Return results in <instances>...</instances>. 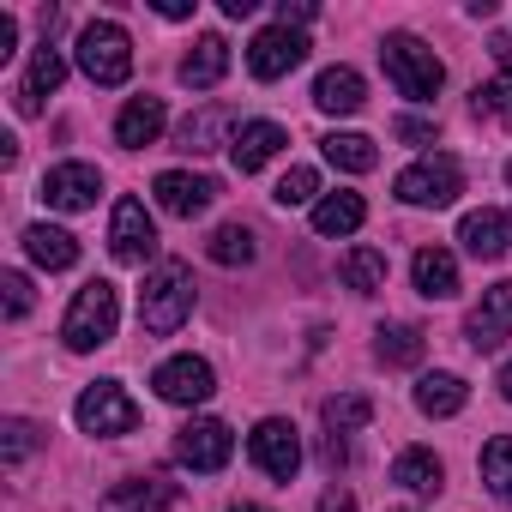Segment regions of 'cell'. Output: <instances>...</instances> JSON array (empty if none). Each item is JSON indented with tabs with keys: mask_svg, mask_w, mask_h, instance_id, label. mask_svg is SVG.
<instances>
[{
	"mask_svg": "<svg viewBox=\"0 0 512 512\" xmlns=\"http://www.w3.org/2000/svg\"><path fill=\"white\" fill-rule=\"evenodd\" d=\"M193 272L181 260H157L145 272V290H139V326L151 338H175L187 320H193Z\"/></svg>",
	"mask_w": 512,
	"mask_h": 512,
	"instance_id": "6da1fadb",
	"label": "cell"
},
{
	"mask_svg": "<svg viewBox=\"0 0 512 512\" xmlns=\"http://www.w3.org/2000/svg\"><path fill=\"white\" fill-rule=\"evenodd\" d=\"M380 61H386L392 91H398V97H410V103H434V97H440V85H446L440 55H434L422 37H410V31H392V37L380 43Z\"/></svg>",
	"mask_w": 512,
	"mask_h": 512,
	"instance_id": "7a4b0ae2",
	"label": "cell"
},
{
	"mask_svg": "<svg viewBox=\"0 0 512 512\" xmlns=\"http://www.w3.org/2000/svg\"><path fill=\"white\" fill-rule=\"evenodd\" d=\"M115 326H121V290H115L109 278H91V284L73 296V308H67V320H61V338H67L73 356H91V350H103V344L115 338Z\"/></svg>",
	"mask_w": 512,
	"mask_h": 512,
	"instance_id": "3957f363",
	"label": "cell"
},
{
	"mask_svg": "<svg viewBox=\"0 0 512 512\" xmlns=\"http://www.w3.org/2000/svg\"><path fill=\"white\" fill-rule=\"evenodd\" d=\"M392 193H398L404 205H428V211H446V205L464 193V163H458V157H446V151H428V157H416L410 169H398Z\"/></svg>",
	"mask_w": 512,
	"mask_h": 512,
	"instance_id": "277c9868",
	"label": "cell"
},
{
	"mask_svg": "<svg viewBox=\"0 0 512 512\" xmlns=\"http://www.w3.org/2000/svg\"><path fill=\"white\" fill-rule=\"evenodd\" d=\"M79 67H85L91 85H127V73H133V37L115 19H91L79 31Z\"/></svg>",
	"mask_w": 512,
	"mask_h": 512,
	"instance_id": "5b68a950",
	"label": "cell"
},
{
	"mask_svg": "<svg viewBox=\"0 0 512 512\" xmlns=\"http://www.w3.org/2000/svg\"><path fill=\"white\" fill-rule=\"evenodd\" d=\"M73 422L85 434H97V440H115V434H133L139 428V404L127 398L121 380H91L79 392V404H73Z\"/></svg>",
	"mask_w": 512,
	"mask_h": 512,
	"instance_id": "8992f818",
	"label": "cell"
},
{
	"mask_svg": "<svg viewBox=\"0 0 512 512\" xmlns=\"http://www.w3.org/2000/svg\"><path fill=\"white\" fill-rule=\"evenodd\" d=\"M247 458L260 464L272 482H296V470H302V434H296V422L290 416H266L260 428L247 434Z\"/></svg>",
	"mask_w": 512,
	"mask_h": 512,
	"instance_id": "52a82bcc",
	"label": "cell"
},
{
	"mask_svg": "<svg viewBox=\"0 0 512 512\" xmlns=\"http://www.w3.org/2000/svg\"><path fill=\"white\" fill-rule=\"evenodd\" d=\"M109 253L121 266H151L157 260V223L145 211V199H115V217H109Z\"/></svg>",
	"mask_w": 512,
	"mask_h": 512,
	"instance_id": "ba28073f",
	"label": "cell"
},
{
	"mask_svg": "<svg viewBox=\"0 0 512 512\" xmlns=\"http://www.w3.org/2000/svg\"><path fill=\"white\" fill-rule=\"evenodd\" d=\"M229 458H235V434H229V422H217V416H193V422L175 434V464H187V470H199V476L223 470Z\"/></svg>",
	"mask_w": 512,
	"mask_h": 512,
	"instance_id": "9c48e42d",
	"label": "cell"
},
{
	"mask_svg": "<svg viewBox=\"0 0 512 512\" xmlns=\"http://www.w3.org/2000/svg\"><path fill=\"white\" fill-rule=\"evenodd\" d=\"M302 61H308V37L290 31V25H266L260 37L247 43V73H253V79H266V85L284 79V73H296Z\"/></svg>",
	"mask_w": 512,
	"mask_h": 512,
	"instance_id": "30bf717a",
	"label": "cell"
},
{
	"mask_svg": "<svg viewBox=\"0 0 512 512\" xmlns=\"http://www.w3.org/2000/svg\"><path fill=\"white\" fill-rule=\"evenodd\" d=\"M151 386H157V398H163V404L193 410V404H205V398L217 392V374H211V362H205V356H169V362H157Z\"/></svg>",
	"mask_w": 512,
	"mask_h": 512,
	"instance_id": "8fae6325",
	"label": "cell"
},
{
	"mask_svg": "<svg viewBox=\"0 0 512 512\" xmlns=\"http://www.w3.org/2000/svg\"><path fill=\"white\" fill-rule=\"evenodd\" d=\"M97 193H103V169L97 163H55L43 175V187H37V199L49 211H91Z\"/></svg>",
	"mask_w": 512,
	"mask_h": 512,
	"instance_id": "7c38bea8",
	"label": "cell"
},
{
	"mask_svg": "<svg viewBox=\"0 0 512 512\" xmlns=\"http://www.w3.org/2000/svg\"><path fill=\"white\" fill-rule=\"evenodd\" d=\"M151 193H157V205L169 211V217H205L211 211V199L223 193L217 187V175H193V169H163L157 181H151Z\"/></svg>",
	"mask_w": 512,
	"mask_h": 512,
	"instance_id": "4fadbf2b",
	"label": "cell"
},
{
	"mask_svg": "<svg viewBox=\"0 0 512 512\" xmlns=\"http://www.w3.org/2000/svg\"><path fill=\"white\" fill-rule=\"evenodd\" d=\"M464 338H470V350H482V356L512 338V278L482 290V302H476L470 320H464Z\"/></svg>",
	"mask_w": 512,
	"mask_h": 512,
	"instance_id": "5bb4252c",
	"label": "cell"
},
{
	"mask_svg": "<svg viewBox=\"0 0 512 512\" xmlns=\"http://www.w3.org/2000/svg\"><path fill=\"white\" fill-rule=\"evenodd\" d=\"M284 145H290V133H284L278 121H241V127H235V139H229V157H235V169H241V175H260Z\"/></svg>",
	"mask_w": 512,
	"mask_h": 512,
	"instance_id": "9a60e30c",
	"label": "cell"
},
{
	"mask_svg": "<svg viewBox=\"0 0 512 512\" xmlns=\"http://www.w3.org/2000/svg\"><path fill=\"white\" fill-rule=\"evenodd\" d=\"M458 241L470 260H506L512 253V211H470L458 223Z\"/></svg>",
	"mask_w": 512,
	"mask_h": 512,
	"instance_id": "2e32d148",
	"label": "cell"
},
{
	"mask_svg": "<svg viewBox=\"0 0 512 512\" xmlns=\"http://www.w3.org/2000/svg\"><path fill=\"white\" fill-rule=\"evenodd\" d=\"M229 127H235V109H229V103H205L199 115H187V121L175 127V151L205 157V151L229 145Z\"/></svg>",
	"mask_w": 512,
	"mask_h": 512,
	"instance_id": "e0dca14e",
	"label": "cell"
},
{
	"mask_svg": "<svg viewBox=\"0 0 512 512\" xmlns=\"http://www.w3.org/2000/svg\"><path fill=\"white\" fill-rule=\"evenodd\" d=\"M163 127H169L163 97H127V109L115 115V145L145 151V145H157V133H163Z\"/></svg>",
	"mask_w": 512,
	"mask_h": 512,
	"instance_id": "ac0fdd59",
	"label": "cell"
},
{
	"mask_svg": "<svg viewBox=\"0 0 512 512\" xmlns=\"http://www.w3.org/2000/svg\"><path fill=\"white\" fill-rule=\"evenodd\" d=\"M61 79H67V61H61V49H55V43H43V49L31 55L25 85H19V115H43V97H55V91H61Z\"/></svg>",
	"mask_w": 512,
	"mask_h": 512,
	"instance_id": "d6986e66",
	"label": "cell"
},
{
	"mask_svg": "<svg viewBox=\"0 0 512 512\" xmlns=\"http://www.w3.org/2000/svg\"><path fill=\"white\" fill-rule=\"evenodd\" d=\"M362 103H368V85H362L356 67H326V73L314 79V109H326V115H356Z\"/></svg>",
	"mask_w": 512,
	"mask_h": 512,
	"instance_id": "ffe728a7",
	"label": "cell"
},
{
	"mask_svg": "<svg viewBox=\"0 0 512 512\" xmlns=\"http://www.w3.org/2000/svg\"><path fill=\"white\" fill-rule=\"evenodd\" d=\"M163 506H175V482L163 476H127L121 488L103 494V512H163Z\"/></svg>",
	"mask_w": 512,
	"mask_h": 512,
	"instance_id": "44dd1931",
	"label": "cell"
},
{
	"mask_svg": "<svg viewBox=\"0 0 512 512\" xmlns=\"http://www.w3.org/2000/svg\"><path fill=\"white\" fill-rule=\"evenodd\" d=\"M410 278H416V290L428 302H452L458 296V260H452L446 247H422L416 260H410Z\"/></svg>",
	"mask_w": 512,
	"mask_h": 512,
	"instance_id": "7402d4cb",
	"label": "cell"
},
{
	"mask_svg": "<svg viewBox=\"0 0 512 512\" xmlns=\"http://www.w3.org/2000/svg\"><path fill=\"white\" fill-rule=\"evenodd\" d=\"M223 73H229V43L223 37H199L181 55V85L187 91H211V85H223Z\"/></svg>",
	"mask_w": 512,
	"mask_h": 512,
	"instance_id": "603a6c76",
	"label": "cell"
},
{
	"mask_svg": "<svg viewBox=\"0 0 512 512\" xmlns=\"http://www.w3.org/2000/svg\"><path fill=\"white\" fill-rule=\"evenodd\" d=\"M19 241H25V253H31L43 272H67V266H79V241H73L67 229H55V223H31Z\"/></svg>",
	"mask_w": 512,
	"mask_h": 512,
	"instance_id": "cb8c5ba5",
	"label": "cell"
},
{
	"mask_svg": "<svg viewBox=\"0 0 512 512\" xmlns=\"http://www.w3.org/2000/svg\"><path fill=\"white\" fill-rule=\"evenodd\" d=\"M392 482L410 488V494H440V488H446V464H440L428 446H404V452L392 458Z\"/></svg>",
	"mask_w": 512,
	"mask_h": 512,
	"instance_id": "d4e9b609",
	"label": "cell"
},
{
	"mask_svg": "<svg viewBox=\"0 0 512 512\" xmlns=\"http://www.w3.org/2000/svg\"><path fill=\"white\" fill-rule=\"evenodd\" d=\"M368 223V205H362V193H320V205H314V229L320 235H356Z\"/></svg>",
	"mask_w": 512,
	"mask_h": 512,
	"instance_id": "484cf974",
	"label": "cell"
},
{
	"mask_svg": "<svg viewBox=\"0 0 512 512\" xmlns=\"http://www.w3.org/2000/svg\"><path fill=\"white\" fill-rule=\"evenodd\" d=\"M464 404H470V386H464L458 374H422V380H416V410H422V416L440 422V416H458Z\"/></svg>",
	"mask_w": 512,
	"mask_h": 512,
	"instance_id": "4316f807",
	"label": "cell"
},
{
	"mask_svg": "<svg viewBox=\"0 0 512 512\" xmlns=\"http://www.w3.org/2000/svg\"><path fill=\"white\" fill-rule=\"evenodd\" d=\"M374 356H380L386 368H416V362L428 356V332H422V326H380V332H374Z\"/></svg>",
	"mask_w": 512,
	"mask_h": 512,
	"instance_id": "83f0119b",
	"label": "cell"
},
{
	"mask_svg": "<svg viewBox=\"0 0 512 512\" xmlns=\"http://www.w3.org/2000/svg\"><path fill=\"white\" fill-rule=\"evenodd\" d=\"M320 151H326V163H332V169H344V175H368V169L380 163V151H374V139H368V133H326V139H320Z\"/></svg>",
	"mask_w": 512,
	"mask_h": 512,
	"instance_id": "f1b7e54d",
	"label": "cell"
},
{
	"mask_svg": "<svg viewBox=\"0 0 512 512\" xmlns=\"http://www.w3.org/2000/svg\"><path fill=\"white\" fill-rule=\"evenodd\" d=\"M320 422H326V434H356V428H368L374 422V398L368 392H338V398H326L320 404Z\"/></svg>",
	"mask_w": 512,
	"mask_h": 512,
	"instance_id": "f546056e",
	"label": "cell"
},
{
	"mask_svg": "<svg viewBox=\"0 0 512 512\" xmlns=\"http://www.w3.org/2000/svg\"><path fill=\"white\" fill-rule=\"evenodd\" d=\"M205 253H211L217 266H253V260H260V241H253L247 223H223V229H211Z\"/></svg>",
	"mask_w": 512,
	"mask_h": 512,
	"instance_id": "4dcf8cb0",
	"label": "cell"
},
{
	"mask_svg": "<svg viewBox=\"0 0 512 512\" xmlns=\"http://www.w3.org/2000/svg\"><path fill=\"white\" fill-rule=\"evenodd\" d=\"M344 284L356 296H380L386 290V253L380 247H350L344 253Z\"/></svg>",
	"mask_w": 512,
	"mask_h": 512,
	"instance_id": "1f68e13d",
	"label": "cell"
},
{
	"mask_svg": "<svg viewBox=\"0 0 512 512\" xmlns=\"http://www.w3.org/2000/svg\"><path fill=\"white\" fill-rule=\"evenodd\" d=\"M482 482L494 500H512V434H494L482 446Z\"/></svg>",
	"mask_w": 512,
	"mask_h": 512,
	"instance_id": "d6a6232c",
	"label": "cell"
},
{
	"mask_svg": "<svg viewBox=\"0 0 512 512\" xmlns=\"http://www.w3.org/2000/svg\"><path fill=\"white\" fill-rule=\"evenodd\" d=\"M37 446H43V428L25 422V416H7V428H0V458H7V464H25Z\"/></svg>",
	"mask_w": 512,
	"mask_h": 512,
	"instance_id": "836d02e7",
	"label": "cell"
},
{
	"mask_svg": "<svg viewBox=\"0 0 512 512\" xmlns=\"http://www.w3.org/2000/svg\"><path fill=\"white\" fill-rule=\"evenodd\" d=\"M470 109H476V115H494V121H506V127H512V73H500V79L476 85V91H470Z\"/></svg>",
	"mask_w": 512,
	"mask_h": 512,
	"instance_id": "e575fe53",
	"label": "cell"
},
{
	"mask_svg": "<svg viewBox=\"0 0 512 512\" xmlns=\"http://www.w3.org/2000/svg\"><path fill=\"white\" fill-rule=\"evenodd\" d=\"M284 211H296V205H320V175L314 169H290L284 181H278V193H272Z\"/></svg>",
	"mask_w": 512,
	"mask_h": 512,
	"instance_id": "d590c367",
	"label": "cell"
},
{
	"mask_svg": "<svg viewBox=\"0 0 512 512\" xmlns=\"http://www.w3.org/2000/svg\"><path fill=\"white\" fill-rule=\"evenodd\" d=\"M0 290H7V314H13V320L31 314V278H25V272H7V278H0Z\"/></svg>",
	"mask_w": 512,
	"mask_h": 512,
	"instance_id": "8d00e7d4",
	"label": "cell"
},
{
	"mask_svg": "<svg viewBox=\"0 0 512 512\" xmlns=\"http://www.w3.org/2000/svg\"><path fill=\"white\" fill-rule=\"evenodd\" d=\"M392 133H398L404 145H434V121H422V115H398Z\"/></svg>",
	"mask_w": 512,
	"mask_h": 512,
	"instance_id": "74e56055",
	"label": "cell"
},
{
	"mask_svg": "<svg viewBox=\"0 0 512 512\" xmlns=\"http://www.w3.org/2000/svg\"><path fill=\"white\" fill-rule=\"evenodd\" d=\"M320 7H308V0H284V7H278V25H290V31H302L308 19H314Z\"/></svg>",
	"mask_w": 512,
	"mask_h": 512,
	"instance_id": "f35d334b",
	"label": "cell"
},
{
	"mask_svg": "<svg viewBox=\"0 0 512 512\" xmlns=\"http://www.w3.org/2000/svg\"><path fill=\"white\" fill-rule=\"evenodd\" d=\"M320 458H326V470H344V464H350V446H344L338 434H326V440H320Z\"/></svg>",
	"mask_w": 512,
	"mask_h": 512,
	"instance_id": "ab89813d",
	"label": "cell"
},
{
	"mask_svg": "<svg viewBox=\"0 0 512 512\" xmlns=\"http://www.w3.org/2000/svg\"><path fill=\"white\" fill-rule=\"evenodd\" d=\"M320 512H356V494L350 488H326L320 494Z\"/></svg>",
	"mask_w": 512,
	"mask_h": 512,
	"instance_id": "60d3db41",
	"label": "cell"
},
{
	"mask_svg": "<svg viewBox=\"0 0 512 512\" xmlns=\"http://www.w3.org/2000/svg\"><path fill=\"white\" fill-rule=\"evenodd\" d=\"M151 7H157V19H193L199 0H151Z\"/></svg>",
	"mask_w": 512,
	"mask_h": 512,
	"instance_id": "b9f144b4",
	"label": "cell"
},
{
	"mask_svg": "<svg viewBox=\"0 0 512 512\" xmlns=\"http://www.w3.org/2000/svg\"><path fill=\"white\" fill-rule=\"evenodd\" d=\"M253 7L260 0H223V19H253Z\"/></svg>",
	"mask_w": 512,
	"mask_h": 512,
	"instance_id": "7bdbcfd3",
	"label": "cell"
},
{
	"mask_svg": "<svg viewBox=\"0 0 512 512\" xmlns=\"http://www.w3.org/2000/svg\"><path fill=\"white\" fill-rule=\"evenodd\" d=\"M494 386H500V398H506V404H512V362H506V368H500V380H494Z\"/></svg>",
	"mask_w": 512,
	"mask_h": 512,
	"instance_id": "ee69618b",
	"label": "cell"
},
{
	"mask_svg": "<svg viewBox=\"0 0 512 512\" xmlns=\"http://www.w3.org/2000/svg\"><path fill=\"white\" fill-rule=\"evenodd\" d=\"M229 512H272V506H253V500H235Z\"/></svg>",
	"mask_w": 512,
	"mask_h": 512,
	"instance_id": "f6af8a7d",
	"label": "cell"
},
{
	"mask_svg": "<svg viewBox=\"0 0 512 512\" xmlns=\"http://www.w3.org/2000/svg\"><path fill=\"white\" fill-rule=\"evenodd\" d=\"M506 181H512V157H506Z\"/></svg>",
	"mask_w": 512,
	"mask_h": 512,
	"instance_id": "bcb514c9",
	"label": "cell"
}]
</instances>
